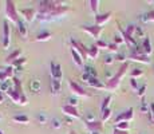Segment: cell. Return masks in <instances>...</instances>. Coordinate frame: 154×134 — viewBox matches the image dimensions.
Masks as SVG:
<instances>
[{"mask_svg": "<svg viewBox=\"0 0 154 134\" xmlns=\"http://www.w3.org/2000/svg\"><path fill=\"white\" fill-rule=\"evenodd\" d=\"M114 61H115V58H114V56H111V55H107V56L105 58V63H106V64L114 63Z\"/></svg>", "mask_w": 154, "mask_h": 134, "instance_id": "44", "label": "cell"}, {"mask_svg": "<svg viewBox=\"0 0 154 134\" xmlns=\"http://www.w3.org/2000/svg\"><path fill=\"white\" fill-rule=\"evenodd\" d=\"M114 43L117 44V46H119V44L125 43V40H123L122 35H114Z\"/></svg>", "mask_w": 154, "mask_h": 134, "instance_id": "40", "label": "cell"}, {"mask_svg": "<svg viewBox=\"0 0 154 134\" xmlns=\"http://www.w3.org/2000/svg\"><path fill=\"white\" fill-rule=\"evenodd\" d=\"M67 105L76 107V105H78V99H76V98H70V99H69V103H67Z\"/></svg>", "mask_w": 154, "mask_h": 134, "instance_id": "48", "label": "cell"}, {"mask_svg": "<svg viewBox=\"0 0 154 134\" xmlns=\"http://www.w3.org/2000/svg\"><path fill=\"white\" fill-rule=\"evenodd\" d=\"M111 15H112V12H110V11H109V12H105V14H98L95 16V24L102 27L105 23H107L109 20H110Z\"/></svg>", "mask_w": 154, "mask_h": 134, "instance_id": "15", "label": "cell"}, {"mask_svg": "<svg viewBox=\"0 0 154 134\" xmlns=\"http://www.w3.org/2000/svg\"><path fill=\"white\" fill-rule=\"evenodd\" d=\"M26 62H27V61H26V58H19V59H16V61H15L11 66H12V67H20L22 64H24Z\"/></svg>", "mask_w": 154, "mask_h": 134, "instance_id": "34", "label": "cell"}, {"mask_svg": "<svg viewBox=\"0 0 154 134\" xmlns=\"http://www.w3.org/2000/svg\"><path fill=\"white\" fill-rule=\"evenodd\" d=\"M141 20H142V22H145V23H147V22H154V11H149V12L143 14V15L141 16Z\"/></svg>", "mask_w": 154, "mask_h": 134, "instance_id": "25", "label": "cell"}, {"mask_svg": "<svg viewBox=\"0 0 154 134\" xmlns=\"http://www.w3.org/2000/svg\"><path fill=\"white\" fill-rule=\"evenodd\" d=\"M115 59H117V61H119V62H123V63H125V61H126V55H125V54H117Z\"/></svg>", "mask_w": 154, "mask_h": 134, "instance_id": "46", "label": "cell"}, {"mask_svg": "<svg viewBox=\"0 0 154 134\" xmlns=\"http://www.w3.org/2000/svg\"><path fill=\"white\" fill-rule=\"evenodd\" d=\"M62 110H63V113L67 115V117L76 118V120H79V118H81V114H79L78 109H76V107H74V106L64 105V106H62Z\"/></svg>", "mask_w": 154, "mask_h": 134, "instance_id": "9", "label": "cell"}, {"mask_svg": "<svg viewBox=\"0 0 154 134\" xmlns=\"http://www.w3.org/2000/svg\"><path fill=\"white\" fill-rule=\"evenodd\" d=\"M111 101H112V97H111V95H107V97H106L105 99L102 101V103H100V111H103V110L109 109V107H110Z\"/></svg>", "mask_w": 154, "mask_h": 134, "instance_id": "24", "label": "cell"}, {"mask_svg": "<svg viewBox=\"0 0 154 134\" xmlns=\"http://www.w3.org/2000/svg\"><path fill=\"white\" fill-rule=\"evenodd\" d=\"M69 134H76V133H75V132H70Z\"/></svg>", "mask_w": 154, "mask_h": 134, "instance_id": "53", "label": "cell"}, {"mask_svg": "<svg viewBox=\"0 0 154 134\" xmlns=\"http://www.w3.org/2000/svg\"><path fill=\"white\" fill-rule=\"evenodd\" d=\"M87 85L90 87H94V89H105V83H102L98 78H90L87 82Z\"/></svg>", "mask_w": 154, "mask_h": 134, "instance_id": "18", "label": "cell"}, {"mask_svg": "<svg viewBox=\"0 0 154 134\" xmlns=\"http://www.w3.org/2000/svg\"><path fill=\"white\" fill-rule=\"evenodd\" d=\"M20 55H22V50H15L14 52H11L10 55L7 56V58H5V63H11L12 64L15 61H16V59H19L20 58Z\"/></svg>", "mask_w": 154, "mask_h": 134, "instance_id": "16", "label": "cell"}, {"mask_svg": "<svg viewBox=\"0 0 154 134\" xmlns=\"http://www.w3.org/2000/svg\"><path fill=\"white\" fill-rule=\"evenodd\" d=\"M11 89V86H10V80H7V82H3V83H0V91H5L7 93L8 90Z\"/></svg>", "mask_w": 154, "mask_h": 134, "instance_id": "33", "label": "cell"}, {"mask_svg": "<svg viewBox=\"0 0 154 134\" xmlns=\"http://www.w3.org/2000/svg\"><path fill=\"white\" fill-rule=\"evenodd\" d=\"M0 134H4V133H3V130H2V129H0Z\"/></svg>", "mask_w": 154, "mask_h": 134, "instance_id": "54", "label": "cell"}, {"mask_svg": "<svg viewBox=\"0 0 154 134\" xmlns=\"http://www.w3.org/2000/svg\"><path fill=\"white\" fill-rule=\"evenodd\" d=\"M130 75H131V78H138V76H142L143 75V70H141V68H134V70L131 71V74H130Z\"/></svg>", "mask_w": 154, "mask_h": 134, "instance_id": "32", "label": "cell"}, {"mask_svg": "<svg viewBox=\"0 0 154 134\" xmlns=\"http://www.w3.org/2000/svg\"><path fill=\"white\" fill-rule=\"evenodd\" d=\"M31 87H32V91H35V93H36V91L39 90V87H40L39 82H38V80H34V82H32V85H31Z\"/></svg>", "mask_w": 154, "mask_h": 134, "instance_id": "43", "label": "cell"}, {"mask_svg": "<svg viewBox=\"0 0 154 134\" xmlns=\"http://www.w3.org/2000/svg\"><path fill=\"white\" fill-rule=\"evenodd\" d=\"M0 120H2V114H0Z\"/></svg>", "mask_w": 154, "mask_h": 134, "instance_id": "56", "label": "cell"}, {"mask_svg": "<svg viewBox=\"0 0 154 134\" xmlns=\"http://www.w3.org/2000/svg\"><path fill=\"white\" fill-rule=\"evenodd\" d=\"M10 36H11V28H10L8 22L5 20L3 23V47L4 48H8V46H10V42H11Z\"/></svg>", "mask_w": 154, "mask_h": 134, "instance_id": "7", "label": "cell"}, {"mask_svg": "<svg viewBox=\"0 0 154 134\" xmlns=\"http://www.w3.org/2000/svg\"><path fill=\"white\" fill-rule=\"evenodd\" d=\"M4 71H5V74L8 75V78H14V67L11 66V64H10V66L5 67V68H4Z\"/></svg>", "mask_w": 154, "mask_h": 134, "instance_id": "38", "label": "cell"}, {"mask_svg": "<svg viewBox=\"0 0 154 134\" xmlns=\"http://www.w3.org/2000/svg\"><path fill=\"white\" fill-rule=\"evenodd\" d=\"M127 59H130V61H134V62H140V63H143V64H149L150 63V59L147 55H145V54H129V56H127Z\"/></svg>", "mask_w": 154, "mask_h": 134, "instance_id": "10", "label": "cell"}, {"mask_svg": "<svg viewBox=\"0 0 154 134\" xmlns=\"http://www.w3.org/2000/svg\"><path fill=\"white\" fill-rule=\"evenodd\" d=\"M16 26H17V31H19L20 36H22V38L27 36V27H26V23L23 22V20H19Z\"/></svg>", "mask_w": 154, "mask_h": 134, "instance_id": "21", "label": "cell"}, {"mask_svg": "<svg viewBox=\"0 0 154 134\" xmlns=\"http://www.w3.org/2000/svg\"><path fill=\"white\" fill-rule=\"evenodd\" d=\"M133 118H134V109L130 107V109H127V110L119 113V114L117 115V118H115V123H119V122H130Z\"/></svg>", "mask_w": 154, "mask_h": 134, "instance_id": "5", "label": "cell"}, {"mask_svg": "<svg viewBox=\"0 0 154 134\" xmlns=\"http://www.w3.org/2000/svg\"><path fill=\"white\" fill-rule=\"evenodd\" d=\"M150 113H152V114H154V102L150 103Z\"/></svg>", "mask_w": 154, "mask_h": 134, "instance_id": "50", "label": "cell"}, {"mask_svg": "<svg viewBox=\"0 0 154 134\" xmlns=\"http://www.w3.org/2000/svg\"><path fill=\"white\" fill-rule=\"evenodd\" d=\"M119 32H121V35H122L123 40H125V43L130 47V48H133V47L138 46V44H137V40H135V38H134V36H130L129 34H126V31H125V30H122L121 27H119Z\"/></svg>", "mask_w": 154, "mask_h": 134, "instance_id": "13", "label": "cell"}, {"mask_svg": "<svg viewBox=\"0 0 154 134\" xmlns=\"http://www.w3.org/2000/svg\"><path fill=\"white\" fill-rule=\"evenodd\" d=\"M135 36L137 38H146L145 36V32H143V28L142 27H140V26H137V28H135Z\"/></svg>", "mask_w": 154, "mask_h": 134, "instance_id": "35", "label": "cell"}, {"mask_svg": "<svg viewBox=\"0 0 154 134\" xmlns=\"http://www.w3.org/2000/svg\"><path fill=\"white\" fill-rule=\"evenodd\" d=\"M127 68H129V63H127V62L122 63V66L119 67V70L117 71V74H114V75H112L111 78L105 83V89H106V90H109V91L117 90L118 86H119V83H121V80H122V78H123V75L126 74Z\"/></svg>", "mask_w": 154, "mask_h": 134, "instance_id": "2", "label": "cell"}, {"mask_svg": "<svg viewBox=\"0 0 154 134\" xmlns=\"http://www.w3.org/2000/svg\"><path fill=\"white\" fill-rule=\"evenodd\" d=\"M141 113H143V114H149L150 113V105H147L145 98H142V102H141Z\"/></svg>", "mask_w": 154, "mask_h": 134, "instance_id": "31", "label": "cell"}, {"mask_svg": "<svg viewBox=\"0 0 154 134\" xmlns=\"http://www.w3.org/2000/svg\"><path fill=\"white\" fill-rule=\"evenodd\" d=\"M82 30L86 31L87 34H90L91 36H94V38H97V39H98L99 35L102 34V30L103 28L95 24V26H83V27H82Z\"/></svg>", "mask_w": 154, "mask_h": 134, "instance_id": "8", "label": "cell"}, {"mask_svg": "<svg viewBox=\"0 0 154 134\" xmlns=\"http://www.w3.org/2000/svg\"><path fill=\"white\" fill-rule=\"evenodd\" d=\"M85 74L90 75L91 78H97V75H98L97 70H95V68H94L93 66H85Z\"/></svg>", "mask_w": 154, "mask_h": 134, "instance_id": "26", "label": "cell"}, {"mask_svg": "<svg viewBox=\"0 0 154 134\" xmlns=\"http://www.w3.org/2000/svg\"><path fill=\"white\" fill-rule=\"evenodd\" d=\"M135 28H137V26L129 24V26H127V28H126V34H129L130 36H133V35L135 34Z\"/></svg>", "mask_w": 154, "mask_h": 134, "instance_id": "36", "label": "cell"}, {"mask_svg": "<svg viewBox=\"0 0 154 134\" xmlns=\"http://www.w3.org/2000/svg\"><path fill=\"white\" fill-rule=\"evenodd\" d=\"M110 117H111V109L110 107L106 109V110H103V111H100V120H102V122L107 121Z\"/></svg>", "mask_w": 154, "mask_h": 134, "instance_id": "29", "label": "cell"}, {"mask_svg": "<svg viewBox=\"0 0 154 134\" xmlns=\"http://www.w3.org/2000/svg\"><path fill=\"white\" fill-rule=\"evenodd\" d=\"M7 80H10V78H8V75H7V74H5L4 68H3V70L0 71V83H3V82H7Z\"/></svg>", "mask_w": 154, "mask_h": 134, "instance_id": "39", "label": "cell"}, {"mask_svg": "<svg viewBox=\"0 0 154 134\" xmlns=\"http://www.w3.org/2000/svg\"><path fill=\"white\" fill-rule=\"evenodd\" d=\"M5 15H7L8 20L10 22L15 23V24H17V22H19V12H17L16 10V5H15V3L12 0H7L5 2Z\"/></svg>", "mask_w": 154, "mask_h": 134, "instance_id": "3", "label": "cell"}, {"mask_svg": "<svg viewBox=\"0 0 154 134\" xmlns=\"http://www.w3.org/2000/svg\"><path fill=\"white\" fill-rule=\"evenodd\" d=\"M149 120H150V122H153V123H154V114L149 113Z\"/></svg>", "mask_w": 154, "mask_h": 134, "instance_id": "51", "label": "cell"}, {"mask_svg": "<svg viewBox=\"0 0 154 134\" xmlns=\"http://www.w3.org/2000/svg\"><path fill=\"white\" fill-rule=\"evenodd\" d=\"M12 121L16 122V123H28L29 118L24 114H17V115H14L12 117Z\"/></svg>", "mask_w": 154, "mask_h": 134, "instance_id": "22", "label": "cell"}, {"mask_svg": "<svg viewBox=\"0 0 154 134\" xmlns=\"http://www.w3.org/2000/svg\"><path fill=\"white\" fill-rule=\"evenodd\" d=\"M86 127L90 130L91 133H99L103 129L102 121H91V122H85Z\"/></svg>", "mask_w": 154, "mask_h": 134, "instance_id": "12", "label": "cell"}, {"mask_svg": "<svg viewBox=\"0 0 154 134\" xmlns=\"http://www.w3.org/2000/svg\"><path fill=\"white\" fill-rule=\"evenodd\" d=\"M91 134H99V133H91Z\"/></svg>", "mask_w": 154, "mask_h": 134, "instance_id": "55", "label": "cell"}, {"mask_svg": "<svg viewBox=\"0 0 154 134\" xmlns=\"http://www.w3.org/2000/svg\"><path fill=\"white\" fill-rule=\"evenodd\" d=\"M51 125H52V127H54V129H59V127L62 126L60 121L56 120V118H52V120H51Z\"/></svg>", "mask_w": 154, "mask_h": 134, "instance_id": "41", "label": "cell"}, {"mask_svg": "<svg viewBox=\"0 0 154 134\" xmlns=\"http://www.w3.org/2000/svg\"><path fill=\"white\" fill-rule=\"evenodd\" d=\"M142 134H143V133H142Z\"/></svg>", "mask_w": 154, "mask_h": 134, "instance_id": "58", "label": "cell"}, {"mask_svg": "<svg viewBox=\"0 0 154 134\" xmlns=\"http://www.w3.org/2000/svg\"><path fill=\"white\" fill-rule=\"evenodd\" d=\"M97 46H98L99 48H107L109 43H106V42H103V40H98L97 42Z\"/></svg>", "mask_w": 154, "mask_h": 134, "instance_id": "42", "label": "cell"}, {"mask_svg": "<svg viewBox=\"0 0 154 134\" xmlns=\"http://www.w3.org/2000/svg\"><path fill=\"white\" fill-rule=\"evenodd\" d=\"M87 52H88V58L95 59L97 56L99 55V47L97 46V44H93L91 47H88L87 48Z\"/></svg>", "mask_w": 154, "mask_h": 134, "instance_id": "20", "label": "cell"}, {"mask_svg": "<svg viewBox=\"0 0 154 134\" xmlns=\"http://www.w3.org/2000/svg\"><path fill=\"white\" fill-rule=\"evenodd\" d=\"M69 87H70V90L72 91V93L75 94V95H78V97H85V98L91 97L90 93H87V91H86L81 85H78L76 82H74L72 79H70V80H69Z\"/></svg>", "mask_w": 154, "mask_h": 134, "instance_id": "4", "label": "cell"}, {"mask_svg": "<svg viewBox=\"0 0 154 134\" xmlns=\"http://www.w3.org/2000/svg\"><path fill=\"white\" fill-rule=\"evenodd\" d=\"M88 4H90L91 11H93V12L95 14V16H97V15H98V10H99V2L98 0H90Z\"/></svg>", "mask_w": 154, "mask_h": 134, "instance_id": "28", "label": "cell"}, {"mask_svg": "<svg viewBox=\"0 0 154 134\" xmlns=\"http://www.w3.org/2000/svg\"><path fill=\"white\" fill-rule=\"evenodd\" d=\"M146 87L147 86L146 85H142L140 89L137 90V95L138 97H141V98H143V95H145V93H146Z\"/></svg>", "mask_w": 154, "mask_h": 134, "instance_id": "37", "label": "cell"}, {"mask_svg": "<svg viewBox=\"0 0 154 134\" xmlns=\"http://www.w3.org/2000/svg\"><path fill=\"white\" fill-rule=\"evenodd\" d=\"M142 48H143V52L145 55L149 56L152 54L153 48H152V42H150V38H145L143 42H142Z\"/></svg>", "mask_w": 154, "mask_h": 134, "instance_id": "17", "label": "cell"}, {"mask_svg": "<svg viewBox=\"0 0 154 134\" xmlns=\"http://www.w3.org/2000/svg\"><path fill=\"white\" fill-rule=\"evenodd\" d=\"M107 50H110V51H118V46L114 43V42H112V43H109Z\"/></svg>", "mask_w": 154, "mask_h": 134, "instance_id": "47", "label": "cell"}, {"mask_svg": "<svg viewBox=\"0 0 154 134\" xmlns=\"http://www.w3.org/2000/svg\"><path fill=\"white\" fill-rule=\"evenodd\" d=\"M51 39V34L50 32H42V34H39L36 36V42H47V40H50Z\"/></svg>", "mask_w": 154, "mask_h": 134, "instance_id": "27", "label": "cell"}, {"mask_svg": "<svg viewBox=\"0 0 154 134\" xmlns=\"http://www.w3.org/2000/svg\"><path fill=\"white\" fill-rule=\"evenodd\" d=\"M112 134H129V132H123V130L114 129V133H112Z\"/></svg>", "mask_w": 154, "mask_h": 134, "instance_id": "49", "label": "cell"}, {"mask_svg": "<svg viewBox=\"0 0 154 134\" xmlns=\"http://www.w3.org/2000/svg\"><path fill=\"white\" fill-rule=\"evenodd\" d=\"M3 101H4V97H3V93H2V91H0V103H2Z\"/></svg>", "mask_w": 154, "mask_h": 134, "instance_id": "52", "label": "cell"}, {"mask_svg": "<svg viewBox=\"0 0 154 134\" xmlns=\"http://www.w3.org/2000/svg\"><path fill=\"white\" fill-rule=\"evenodd\" d=\"M71 55H72V61L75 62L76 66H79V67L83 66V58H82V56L79 55V54L76 52L74 48H71Z\"/></svg>", "mask_w": 154, "mask_h": 134, "instance_id": "19", "label": "cell"}, {"mask_svg": "<svg viewBox=\"0 0 154 134\" xmlns=\"http://www.w3.org/2000/svg\"><path fill=\"white\" fill-rule=\"evenodd\" d=\"M130 85H131V87L134 89V90H138V89H140V86H138V83H137V79H134V78L130 79Z\"/></svg>", "mask_w": 154, "mask_h": 134, "instance_id": "45", "label": "cell"}, {"mask_svg": "<svg viewBox=\"0 0 154 134\" xmlns=\"http://www.w3.org/2000/svg\"><path fill=\"white\" fill-rule=\"evenodd\" d=\"M38 19L40 22H47L52 17L64 16L67 12H70V8L64 5V3L58 0H42L38 3Z\"/></svg>", "mask_w": 154, "mask_h": 134, "instance_id": "1", "label": "cell"}, {"mask_svg": "<svg viewBox=\"0 0 154 134\" xmlns=\"http://www.w3.org/2000/svg\"><path fill=\"white\" fill-rule=\"evenodd\" d=\"M71 46H72V48L75 50V51L82 56V58H83V61H86V59L88 58L87 48H86V47L81 43V42H78V40H75V39H71Z\"/></svg>", "mask_w": 154, "mask_h": 134, "instance_id": "6", "label": "cell"}, {"mask_svg": "<svg viewBox=\"0 0 154 134\" xmlns=\"http://www.w3.org/2000/svg\"><path fill=\"white\" fill-rule=\"evenodd\" d=\"M2 70H3V68H2V67H0V71H2Z\"/></svg>", "mask_w": 154, "mask_h": 134, "instance_id": "57", "label": "cell"}, {"mask_svg": "<svg viewBox=\"0 0 154 134\" xmlns=\"http://www.w3.org/2000/svg\"><path fill=\"white\" fill-rule=\"evenodd\" d=\"M130 123L129 122H119V123H115V129L118 130H123V132H129Z\"/></svg>", "mask_w": 154, "mask_h": 134, "instance_id": "30", "label": "cell"}, {"mask_svg": "<svg viewBox=\"0 0 154 134\" xmlns=\"http://www.w3.org/2000/svg\"><path fill=\"white\" fill-rule=\"evenodd\" d=\"M59 90H60V80L58 79H52L51 80V91L54 95H58Z\"/></svg>", "mask_w": 154, "mask_h": 134, "instance_id": "23", "label": "cell"}, {"mask_svg": "<svg viewBox=\"0 0 154 134\" xmlns=\"http://www.w3.org/2000/svg\"><path fill=\"white\" fill-rule=\"evenodd\" d=\"M62 66L55 62H51V76L52 79H58V80H62Z\"/></svg>", "mask_w": 154, "mask_h": 134, "instance_id": "14", "label": "cell"}, {"mask_svg": "<svg viewBox=\"0 0 154 134\" xmlns=\"http://www.w3.org/2000/svg\"><path fill=\"white\" fill-rule=\"evenodd\" d=\"M20 15L24 17L26 22H32V20L38 16L36 10H34V8H24V10H20Z\"/></svg>", "mask_w": 154, "mask_h": 134, "instance_id": "11", "label": "cell"}]
</instances>
